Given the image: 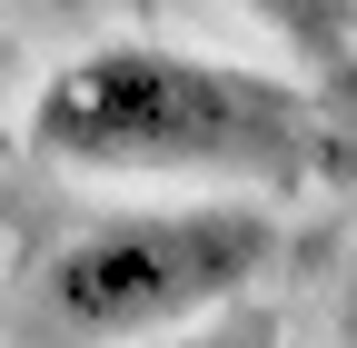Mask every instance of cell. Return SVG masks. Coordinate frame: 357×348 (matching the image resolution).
<instances>
[{"mask_svg": "<svg viewBox=\"0 0 357 348\" xmlns=\"http://www.w3.org/2000/svg\"><path fill=\"white\" fill-rule=\"evenodd\" d=\"M278 219L268 209H129V219L79 229L50 269H40V319L60 338H159L189 328L199 309H229L238 289L268 279Z\"/></svg>", "mask_w": 357, "mask_h": 348, "instance_id": "cell-2", "label": "cell"}, {"mask_svg": "<svg viewBox=\"0 0 357 348\" xmlns=\"http://www.w3.org/2000/svg\"><path fill=\"white\" fill-rule=\"evenodd\" d=\"M30 150L119 180H307L328 150L307 90L169 40H100L30 100Z\"/></svg>", "mask_w": 357, "mask_h": 348, "instance_id": "cell-1", "label": "cell"}, {"mask_svg": "<svg viewBox=\"0 0 357 348\" xmlns=\"http://www.w3.org/2000/svg\"><path fill=\"white\" fill-rule=\"evenodd\" d=\"M248 10L278 40H298L307 60H347V40H357V0H248Z\"/></svg>", "mask_w": 357, "mask_h": 348, "instance_id": "cell-3", "label": "cell"}]
</instances>
